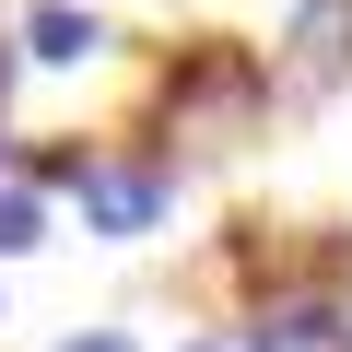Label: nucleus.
Instances as JSON below:
<instances>
[{
  "instance_id": "423d86ee",
  "label": "nucleus",
  "mask_w": 352,
  "mask_h": 352,
  "mask_svg": "<svg viewBox=\"0 0 352 352\" xmlns=\"http://www.w3.org/2000/svg\"><path fill=\"white\" fill-rule=\"evenodd\" d=\"M36 235H47V200L36 188H0V258H24Z\"/></svg>"
},
{
  "instance_id": "f03ea898",
  "label": "nucleus",
  "mask_w": 352,
  "mask_h": 352,
  "mask_svg": "<svg viewBox=\"0 0 352 352\" xmlns=\"http://www.w3.org/2000/svg\"><path fill=\"white\" fill-rule=\"evenodd\" d=\"M71 200H82V223H94L106 247H129V235H153V223H164V200H176V164H164V153H82Z\"/></svg>"
},
{
  "instance_id": "6e6552de",
  "label": "nucleus",
  "mask_w": 352,
  "mask_h": 352,
  "mask_svg": "<svg viewBox=\"0 0 352 352\" xmlns=\"http://www.w3.org/2000/svg\"><path fill=\"white\" fill-rule=\"evenodd\" d=\"M176 352H223V340H176Z\"/></svg>"
},
{
  "instance_id": "0eeeda50",
  "label": "nucleus",
  "mask_w": 352,
  "mask_h": 352,
  "mask_svg": "<svg viewBox=\"0 0 352 352\" xmlns=\"http://www.w3.org/2000/svg\"><path fill=\"white\" fill-rule=\"evenodd\" d=\"M59 352H141V340H129V329H71Z\"/></svg>"
},
{
  "instance_id": "39448f33",
  "label": "nucleus",
  "mask_w": 352,
  "mask_h": 352,
  "mask_svg": "<svg viewBox=\"0 0 352 352\" xmlns=\"http://www.w3.org/2000/svg\"><path fill=\"white\" fill-rule=\"evenodd\" d=\"M106 47V24L94 12H71V0H36V12H24V59H59V71H82Z\"/></svg>"
},
{
  "instance_id": "7ed1b4c3",
  "label": "nucleus",
  "mask_w": 352,
  "mask_h": 352,
  "mask_svg": "<svg viewBox=\"0 0 352 352\" xmlns=\"http://www.w3.org/2000/svg\"><path fill=\"white\" fill-rule=\"evenodd\" d=\"M235 352H340V294H329V282H282V294L247 317Z\"/></svg>"
},
{
  "instance_id": "f257e3e1",
  "label": "nucleus",
  "mask_w": 352,
  "mask_h": 352,
  "mask_svg": "<svg viewBox=\"0 0 352 352\" xmlns=\"http://www.w3.org/2000/svg\"><path fill=\"white\" fill-rule=\"evenodd\" d=\"M258 106H270V71H258L247 47H200V59H176V71H164V129H176V141H200V153L247 141Z\"/></svg>"
},
{
  "instance_id": "20e7f679",
  "label": "nucleus",
  "mask_w": 352,
  "mask_h": 352,
  "mask_svg": "<svg viewBox=\"0 0 352 352\" xmlns=\"http://www.w3.org/2000/svg\"><path fill=\"white\" fill-rule=\"evenodd\" d=\"M340 71H352V0H305L294 36H282V82L317 94V82H340Z\"/></svg>"
}]
</instances>
